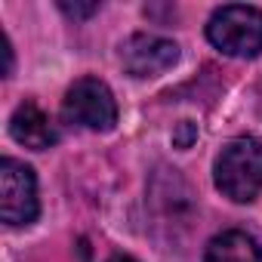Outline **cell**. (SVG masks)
Returning a JSON list of instances; mask_svg holds the SVG:
<instances>
[{"instance_id": "9c48e42d", "label": "cell", "mask_w": 262, "mask_h": 262, "mask_svg": "<svg viewBox=\"0 0 262 262\" xmlns=\"http://www.w3.org/2000/svg\"><path fill=\"white\" fill-rule=\"evenodd\" d=\"M59 10L68 16V19H90L99 13V4H68V0H62Z\"/></svg>"}, {"instance_id": "7a4b0ae2", "label": "cell", "mask_w": 262, "mask_h": 262, "mask_svg": "<svg viewBox=\"0 0 262 262\" xmlns=\"http://www.w3.org/2000/svg\"><path fill=\"white\" fill-rule=\"evenodd\" d=\"M207 40L234 59H253L262 53V10L228 4L219 7L207 22Z\"/></svg>"}, {"instance_id": "30bf717a", "label": "cell", "mask_w": 262, "mask_h": 262, "mask_svg": "<svg viewBox=\"0 0 262 262\" xmlns=\"http://www.w3.org/2000/svg\"><path fill=\"white\" fill-rule=\"evenodd\" d=\"M108 262H139V259H133V256H126V253H114Z\"/></svg>"}, {"instance_id": "8992f818", "label": "cell", "mask_w": 262, "mask_h": 262, "mask_svg": "<svg viewBox=\"0 0 262 262\" xmlns=\"http://www.w3.org/2000/svg\"><path fill=\"white\" fill-rule=\"evenodd\" d=\"M10 136H13L19 145L31 148V151H47V148H53V145L59 142L56 123L50 120V114H47L34 99H25V102L13 111V117H10Z\"/></svg>"}, {"instance_id": "6da1fadb", "label": "cell", "mask_w": 262, "mask_h": 262, "mask_svg": "<svg viewBox=\"0 0 262 262\" xmlns=\"http://www.w3.org/2000/svg\"><path fill=\"white\" fill-rule=\"evenodd\" d=\"M213 182L222 198L234 204H250L262 191V139L237 136L216 155Z\"/></svg>"}, {"instance_id": "52a82bcc", "label": "cell", "mask_w": 262, "mask_h": 262, "mask_svg": "<svg viewBox=\"0 0 262 262\" xmlns=\"http://www.w3.org/2000/svg\"><path fill=\"white\" fill-rule=\"evenodd\" d=\"M204 262H262V247L241 228H228L210 237L204 250Z\"/></svg>"}, {"instance_id": "ba28073f", "label": "cell", "mask_w": 262, "mask_h": 262, "mask_svg": "<svg viewBox=\"0 0 262 262\" xmlns=\"http://www.w3.org/2000/svg\"><path fill=\"white\" fill-rule=\"evenodd\" d=\"M194 139H198V126H194L191 120L176 123V129H173V145H176V148H191Z\"/></svg>"}, {"instance_id": "277c9868", "label": "cell", "mask_w": 262, "mask_h": 262, "mask_svg": "<svg viewBox=\"0 0 262 262\" xmlns=\"http://www.w3.org/2000/svg\"><path fill=\"white\" fill-rule=\"evenodd\" d=\"M40 213L37 176L28 164L4 158L0 161V219L7 225H31Z\"/></svg>"}, {"instance_id": "3957f363", "label": "cell", "mask_w": 262, "mask_h": 262, "mask_svg": "<svg viewBox=\"0 0 262 262\" xmlns=\"http://www.w3.org/2000/svg\"><path fill=\"white\" fill-rule=\"evenodd\" d=\"M62 120L93 133H108L117 123V102L105 80L80 77L68 86L62 99Z\"/></svg>"}, {"instance_id": "5b68a950", "label": "cell", "mask_w": 262, "mask_h": 262, "mask_svg": "<svg viewBox=\"0 0 262 262\" xmlns=\"http://www.w3.org/2000/svg\"><path fill=\"white\" fill-rule=\"evenodd\" d=\"M179 62V43L161 34H129L120 43V65L129 77H158Z\"/></svg>"}]
</instances>
